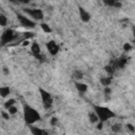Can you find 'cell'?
<instances>
[{
    "instance_id": "1",
    "label": "cell",
    "mask_w": 135,
    "mask_h": 135,
    "mask_svg": "<svg viewBox=\"0 0 135 135\" xmlns=\"http://www.w3.org/2000/svg\"><path fill=\"white\" fill-rule=\"evenodd\" d=\"M23 114H24V120H25V122L27 124H30V126L40 120V114L34 108H32L30 105H24Z\"/></svg>"
},
{
    "instance_id": "2",
    "label": "cell",
    "mask_w": 135,
    "mask_h": 135,
    "mask_svg": "<svg viewBox=\"0 0 135 135\" xmlns=\"http://www.w3.org/2000/svg\"><path fill=\"white\" fill-rule=\"evenodd\" d=\"M94 109H95V112L97 113L100 121H103L104 122V121H107L110 118H113L115 116V114L110 109H108V108L100 107V105H95Z\"/></svg>"
},
{
    "instance_id": "3",
    "label": "cell",
    "mask_w": 135,
    "mask_h": 135,
    "mask_svg": "<svg viewBox=\"0 0 135 135\" xmlns=\"http://www.w3.org/2000/svg\"><path fill=\"white\" fill-rule=\"evenodd\" d=\"M16 37H17L16 32L13 31V30H11V28H8V30H6V31L1 35V44L4 45V44H6V43L13 41L14 39H16Z\"/></svg>"
},
{
    "instance_id": "4",
    "label": "cell",
    "mask_w": 135,
    "mask_h": 135,
    "mask_svg": "<svg viewBox=\"0 0 135 135\" xmlns=\"http://www.w3.org/2000/svg\"><path fill=\"white\" fill-rule=\"evenodd\" d=\"M23 12L32 17L34 20H41L43 18V13L40 8H24Z\"/></svg>"
},
{
    "instance_id": "5",
    "label": "cell",
    "mask_w": 135,
    "mask_h": 135,
    "mask_svg": "<svg viewBox=\"0 0 135 135\" xmlns=\"http://www.w3.org/2000/svg\"><path fill=\"white\" fill-rule=\"evenodd\" d=\"M39 91H40V95H41V98H42V102H43L44 108H45V109L51 108L52 104H53V98H52L51 94L47 93L46 91L42 90V89H40Z\"/></svg>"
},
{
    "instance_id": "6",
    "label": "cell",
    "mask_w": 135,
    "mask_h": 135,
    "mask_svg": "<svg viewBox=\"0 0 135 135\" xmlns=\"http://www.w3.org/2000/svg\"><path fill=\"white\" fill-rule=\"evenodd\" d=\"M17 18H18V20H19L20 24H21L22 26H24V27L33 28V27H35V25H36L35 21H33V20L28 19V18H27V17H25L24 15L18 14V15H17Z\"/></svg>"
},
{
    "instance_id": "7",
    "label": "cell",
    "mask_w": 135,
    "mask_h": 135,
    "mask_svg": "<svg viewBox=\"0 0 135 135\" xmlns=\"http://www.w3.org/2000/svg\"><path fill=\"white\" fill-rule=\"evenodd\" d=\"M46 49L51 55H56L59 52V46L55 41H49L46 43Z\"/></svg>"
},
{
    "instance_id": "8",
    "label": "cell",
    "mask_w": 135,
    "mask_h": 135,
    "mask_svg": "<svg viewBox=\"0 0 135 135\" xmlns=\"http://www.w3.org/2000/svg\"><path fill=\"white\" fill-rule=\"evenodd\" d=\"M31 51H32L33 55H34L36 58L41 59V57H43V56H41V49H40V45H39L37 42H33V43H32V45H31Z\"/></svg>"
},
{
    "instance_id": "9",
    "label": "cell",
    "mask_w": 135,
    "mask_h": 135,
    "mask_svg": "<svg viewBox=\"0 0 135 135\" xmlns=\"http://www.w3.org/2000/svg\"><path fill=\"white\" fill-rule=\"evenodd\" d=\"M79 8V15H80V19L83 21V22H89L91 20V15L83 8V7H78Z\"/></svg>"
},
{
    "instance_id": "10",
    "label": "cell",
    "mask_w": 135,
    "mask_h": 135,
    "mask_svg": "<svg viewBox=\"0 0 135 135\" xmlns=\"http://www.w3.org/2000/svg\"><path fill=\"white\" fill-rule=\"evenodd\" d=\"M75 88L77 89L78 92L80 93H85L88 91V84L83 83V82H79L78 80L75 82Z\"/></svg>"
},
{
    "instance_id": "11",
    "label": "cell",
    "mask_w": 135,
    "mask_h": 135,
    "mask_svg": "<svg viewBox=\"0 0 135 135\" xmlns=\"http://www.w3.org/2000/svg\"><path fill=\"white\" fill-rule=\"evenodd\" d=\"M89 120H90L91 123H97L99 121V117H98L97 113L96 112H91L89 114Z\"/></svg>"
},
{
    "instance_id": "12",
    "label": "cell",
    "mask_w": 135,
    "mask_h": 135,
    "mask_svg": "<svg viewBox=\"0 0 135 135\" xmlns=\"http://www.w3.org/2000/svg\"><path fill=\"white\" fill-rule=\"evenodd\" d=\"M11 94V89L8 88V86H6V85H4V86H1L0 88V95H1V97H6V96H8Z\"/></svg>"
},
{
    "instance_id": "13",
    "label": "cell",
    "mask_w": 135,
    "mask_h": 135,
    "mask_svg": "<svg viewBox=\"0 0 135 135\" xmlns=\"http://www.w3.org/2000/svg\"><path fill=\"white\" fill-rule=\"evenodd\" d=\"M31 128V132L34 134V135H42V134H46V132L42 129H39L37 127H30Z\"/></svg>"
},
{
    "instance_id": "14",
    "label": "cell",
    "mask_w": 135,
    "mask_h": 135,
    "mask_svg": "<svg viewBox=\"0 0 135 135\" xmlns=\"http://www.w3.org/2000/svg\"><path fill=\"white\" fill-rule=\"evenodd\" d=\"M126 63H127V58H126V57H120V58L116 61V65H115V68L122 69V68L124 66Z\"/></svg>"
},
{
    "instance_id": "15",
    "label": "cell",
    "mask_w": 135,
    "mask_h": 135,
    "mask_svg": "<svg viewBox=\"0 0 135 135\" xmlns=\"http://www.w3.org/2000/svg\"><path fill=\"white\" fill-rule=\"evenodd\" d=\"M100 82H101V84H102V85H104V86H109V85L111 84V82H112V78H111L110 76L101 77Z\"/></svg>"
},
{
    "instance_id": "16",
    "label": "cell",
    "mask_w": 135,
    "mask_h": 135,
    "mask_svg": "<svg viewBox=\"0 0 135 135\" xmlns=\"http://www.w3.org/2000/svg\"><path fill=\"white\" fill-rule=\"evenodd\" d=\"M15 102H16V100H15L14 98H11V99H8V100H6V101L4 102L3 107L7 110V109H8V108H11L12 105H14V104H15Z\"/></svg>"
},
{
    "instance_id": "17",
    "label": "cell",
    "mask_w": 135,
    "mask_h": 135,
    "mask_svg": "<svg viewBox=\"0 0 135 135\" xmlns=\"http://www.w3.org/2000/svg\"><path fill=\"white\" fill-rule=\"evenodd\" d=\"M73 77H74V79H76V81L77 80H80L83 77V73L81 71H75L74 74H73Z\"/></svg>"
},
{
    "instance_id": "18",
    "label": "cell",
    "mask_w": 135,
    "mask_h": 135,
    "mask_svg": "<svg viewBox=\"0 0 135 135\" xmlns=\"http://www.w3.org/2000/svg\"><path fill=\"white\" fill-rule=\"evenodd\" d=\"M112 131L113 132H115V133H118V132H121V130H122V126L120 124V123H115V124H113L112 126Z\"/></svg>"
},
{
    "instance_id": "19",
    "label": "cell",
    "mask_w": 135,
    "mask_h": 135,
    "mask_svg": "<svg viewBox=\"0 0 135 135\" xmlns=\"http://www.w3.org/2000/svg\"><path fill=\"white\" fill-rule=\"evenodd\" d=\"M41 28H42V31L44 32V33H51L52 32V28L49 26V24H46V23H41Z\"/></svg>"
},
{
    "instance_id": "20",
    "label": "cell",
    "mask_w": 135,
    "mask_h": 135,
    "mask_svg": "<svg viewBox=\"0 0 135 135\" xmlns=\"http://www.w3.org/2000/svg\"><path fill=\"white\" fill-rule=\"evenodd\" d=\"M6 23H7L6 17H5L3 14H1V15H0V25H1V26H5Z\"/></svg>"
},
{
    "instance_id": "21",
    "label": "cell",
    "mask_w": 135,
    "mask_h": 135,
    "mask_svg": "<svg viewBox=\"0 0 135 135\" xmlns=\"http://www.w3.org/2000/svg\"><path fill=\"white\" fill-rule=\"evenodd\" d=\"M7 112H8L11 115H15V114H17L18 109H17L15 105H12L11 108H8V109H7Z\"/></svg>"
},
{
    "instance_id": "22",
    "label": "cell",
    "mask_w": 135,
    "mask_h": 135,
    "mask_svg": "<svg viewBox=\"0 0 135 135\" xmlns=\"http://www.w3.org/2000/svg\"><path fill=\"white\" fill-rule=\"evenodd\" d=\"M117 0H102V2L107 5V6H114Z\"/></svg>"
},
{
    "instance_id": "23",
    "label": "cell",
    "mask_w": 135,
    "mask_h": 135,
    "mask_svg": "<svg viewBox=\"0 0 135 135\" xmlns=\"http://www.w3.org/2000/svg\"><path fill=\"white\" fill-rule=\"evenodd\" d=\"M115 66H113V65H107L105 66V71L108 72V74H110V75H112L113 73H114V71H115Z\"/></svg>"
},
{
    "instance_id": "24",
    "label": "cell",
    "mask_w": 135,
    "mask_h": 135,
    "mask_svg": "<svg viewBox=\"0 0 135 135\" xmlns=\"http://www.w3.org/2000/svg\"><path fill=\"white\" fill-rule=\"evenodd\" d=\"M9 115H11V114H9L8 112H7V113H6L5 111H2V112H1V116H2V118L5 119V120H7V119L9 118Z\"/></svg>"
},
{
    "instance_id": "25",
    "label": "cell",
    "mask_w": 135,
    "mask_h": 135,
    "mask_svg": "<svg viewBox=\"0 0 135 135\" xmlns=\"http://www.w3.org/2000/svg\"><path fill=\"white\" fill-rule=\"evenodd\" d=\"M57 122H58V119H57L56 117H52L51 120H50V124H51L52 127H55V126L57 124Z\"/></svg>"
},
{
    "instance_id": "26",
    "label": "cell",
    "mask_w": 135,
    "mask_h": 135,
    "mask_svg": "<svg viewBox=\"0 0 135 135\" xmlns=\"http://www.w3.org/2000/svg\"><path fill=\"white\" fill-rule=\"evenodd\" d=\"M126 127H127V129H128V130H130V132H132V133H133V132H135V127H134L133 124H131V123H127V124H126Z\"/></svg>"
},
{
    "instance_id": "27",
    "label": "cell",
    "mask_w": 135,
    "mask_h": 135,
    "mask_svg": "<svg viewBox=\"0 0 135 135\" xmlns=\"http://www.w3.org/2000/svg\"><path fill=\"white\" fill-rule=\"evenodd\" d=\"M131 49H132V45H131L129 42H127V43L123 44V50H124V51H130Z\"/></svg>"
},
{
    "instance_id": "28",
    "label": "cell",
    "mask_w": 135,
    "mask_h": 135,
    "mask_svg": "<svg viewBox=\"0 0 135 135\" xmlns=\"http://www.w3.org/2000/svg\"><path fill=\"white\" fill-rule=\"evenodd\" d=\"M24 38L25 39H30V38H32L33 36H34V34L33 33H31V32H27V33H24Z\"/></svg>"
},
{
    "instance_id": "29",
    "label": "cell",
    "mask_w": 135,
    "mask_h": 135,
    "mask_svg": "<svg viewBox=\"0 0 135 135\" xmlns=\"http://www.w3.org/2000/svg\"><path fill=\"white\" fill-rule=\"evenodd\" d=\"M28 44H30V40H28V39H24V40L22 41V43H21L22 46H27Z\"/></svg>"
},
{
    "instance_id": "30",
    "label": "cell",
    "mask_w": 135,
    "mask_h": 135,
    "mask_svg": "<svg viewBox=\"0 0 135 135\" xmlns=\"http://www.w3.org/2000/svg\"><path fill=\"white\" fill-rule=\"evenodd\" d=\"M111 92H112V90H111L109 86H105V89H104V94H105V95H110Z\"/></svg>"
},
{
    "instance_id": "31",
    "label": "cell",
    "mask_w": 135,
    "mask_h": 135,
    "mask_svg": "<svg viewBox=\"0 0 135 135\" xmlns=\"http://www.w3.org/2000/svg\"><path fill=\"white\" fill-rule=\"evenodd\" d=\"M3 73L5 74V75H8V73H9V71L6 69V68H3Z\"/></svg>"
},
{
    "instance_id": "32",
    "label": "cell",
    "mask_w": 135,
    "mask_h": 135,
    "mask_svg": "<svg viewBox=\"0 0 135 135\" xmlns=\"http://www.w3.org/2000/svg\"><path fill=\"white\" fill-rule=\"evenodd\" d=\"M17 1H19L21 3H28L30 2V0H17Z\"/></svg>"
},
{
    "instance_id": "33",
    "label": "cell",
    "mask_w": 135,
    "mask_h": 135,
    "mask_svg": "<svg viewBox=\"0 0 135 135\" xmlns=\"http://www.w3.org/2000/svg\"><path fill=\"white\" fill-rule=\"evenodd\" d=\"M133 35H134V38H135V26L133 27Z\"/></svg>"
}]
</instances>
